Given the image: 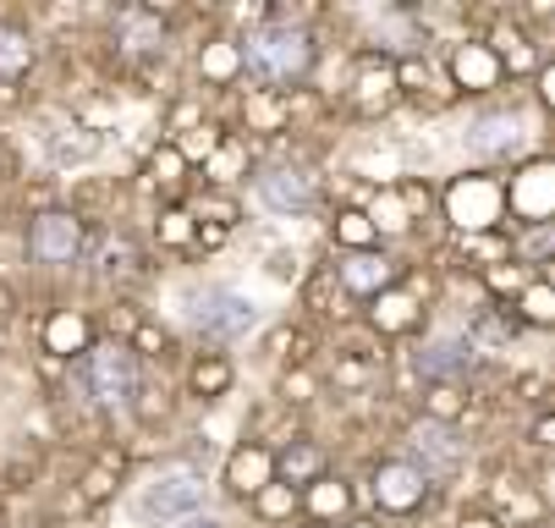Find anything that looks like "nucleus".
I'll return each instance as SVG.
<instances>
[{"label":"nucleus","instance_id":"nucleus-4","mask_svg":"<svg viewBox=\"0 0 555 528\" xmlns=\"http://www.w3.org/2000/svg\"><path fill=\"white\" fill-rule=\"evenodd\" d=\"M254 320H259V309L243 292H204L193 309V325L209 336H243V331H254Z\"/></svg>","mask_w":555,"mask_h":528},{"label":"nucleus","instance_id":"nucleus-7","mask_svg":"<svg viewBox=\"0 0 555 528\" xmlns=\"http://www.w3.org/2000/svg\"><path fill=\"white\" fill-rule=\"evenodd\" d=\"M413 446H418V458L429 451V474H446V468H456V458H462L456 435H446V429H435V424H424V429L413 435Z\"/></svg>","mask_w":555,"mask_h":528},{"label":"nucleus","instance_id":"nucleus-12","mask_svg":"<svg viewBox=\"0 0 555 528\" xmlns=\"http://www.w3.org/2000/svg\"><path fill=\"white\" fill-rule=\"evenodd\" d=\"M182 528H220V523H215V517H204V523H198V517H188Z\"/></svg>","mask_w":555,"mask_h":528},{"label":"nucleus","instance_id":"nucleus-9","mask_svg":"<svg viewBox=\"0 0 555 528\" xmlns=\"http://www.w3.org/2000/svg\"><path fill=\"white\" fill-rule=\"evenodd\" d=\"M467 363H473V347H462V342H435L424 352V369L429 374H451V369H467Z\"/></svg>","mask_w":555,"mask_h":528},{"label":"nucleus","instance_id":"nucleus-3","mask_svg":"<svg viewBox=\"0 0 555 528\" xmlns=\"http://www.w3.org/2000/svg\"><path fill=\"white\" fill-rule=\"evenodd\" d=\"M248 61L264 72V78H297V72L308 66V34L264 28L259 39H248Z\"/></svg>","mask_w":555,"mask_h":528},{"label":"nucleus","instance_id":"nucleus-8","mask_svg":"<svg viewBox=\"0 0 555 528\" xmlns=\"http://www.w3.org/2000/svg\"><path fill=\"white\" fill-rule=\"evenodd\" d=\"M379 501L396 506V512H408V506L418 501V479H413L408 468H385V474H379Z\"/></svg>","mask_w":555,"mask_h":528},{"label":"nucleus","instance_id":"nucleus-11","mask_svg":"<svg viewBox=\"0 0 555 528\" xmlns=\"http://www.w3.org/2000/svg\"><path fill=\"white\" fill-rule=\"evenodd\" d=\"M352 286H385L390 281V265L385 259H369V254H358V259H347V270H341Z\"/></svg>","mask_w":555,"mask_h":528},{"label":"nucleus","instance_id":"nucleus-2","mask_svg":"<svg viewBox=\"0 0 555 528\" xmlns=\"http://www.w3.org/2000/svg\"><path fill=\"white\" fill-rule=\"evenodd\" d=\"M83 386H89V397L94 402H105V408H127V397H132V386H138V369H132V352L127 347H94L89 358H83Z\"/></svg>","mask_w":555,"mask_h":528},{"label":"nucleus","instance_id":"nucleus-5","mask_svg":"<svg viewBox=\"0 0 555 528\" xmlns=\"http://www.w3.org/2000/svg\"><path fill=\"white\" fill-rule=\"evenodd\" d=\"M313 193H320V182H313L308 171H297V166H275V171H264V177H259V198H264L270 209H281V215L308 209V204H313Z\"/></svg>","mask_w":555,"mask_h":528},{"label":"nucleus","instance_id":"nucleus-10","mask_svg":"<svg viewBox=\"0 0 555 528\" xmlns=\"http://www.w3.org/2000/svg\"><path fill=\"white\" fill-rule=\"evenodd\" d=\"M28 39L17 34V28H0V78H17V72L28 66Z\"/></svg>","mask_w":555,"mask_h":528},{"label":"nucleus","instance_id":"nucleus-6","mask_svg":"<svg viewBox=\"0 0 555 528\" xmlns=\"http://www.w3.org/2000/svg\"><path fill=\"white\" fill-rule=\"evenodd\" d=\"M77 243H83V232H77V220H72V215H44V220L34 226V254H39L44 265L72 259Z\"/></svg>","mask_w":555,"mask_h":528},{"label":"nucleus","instance_id":"nucleus-1","mask_svg":"<svg viewBox=\"0 0 555 528\" xmlns=\"http://www.w3.org/2000/svg\"><path fill=\"white\" fill-rule=\"evenodd\" d=\"M204 512V479L188 474V468H171V474H154L143 490H138V517L143 523H188Z\"/></svg>","mask_w":555,"mask_h":528}]
</instances>
